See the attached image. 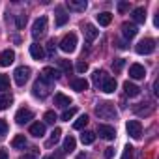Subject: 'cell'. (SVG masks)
I'll return each instance as SVG.
<instances>
[{"instance_id":"cell-33","label":"cell","mask_w":159,"mask_h":159,"mask_svg":"<svg viewBox=\"0 0 159 159\" xmlns=\"http://www.w3.org/2000/svg\"><path fill=\"white\" fill-rule=\"evenodd\" d=\"M88 120H90V118H88L86 114H83V116H79V120H77V122L73 124V127H75V129H83V127H86Z\"/></svg>"},{"instance_id":"cell-19","label":"cell","mask_w":159,"mask_h":159,"mask_svg":"<svg viewBox=\"0 0 159 159\" xmlns=\"http://www.w3.org/2000/svg\"><path fill=\"white\" fill-rule=\"evenodd\" d=\"M86 0H67V8L75 11H84L86 10Z\"/></svg>"},{"instance_id":"cell-6","label":"cell","mask_w":159,"mask_h":159,"mask_svg":"<svg viewBox=\"0 0 159 159\" xmlns=\"http://www.w3.org/2000/svg\"><path fill=\"white\" fill-rule=\"evenodd\" d=\"M125 129H127L129 137H133V139H140L142 137V125H140L139 120H129L125 124Z\"/></svg>"},{"instance_id":"cell-29","label":"cell","mask_w":159,"mask_h":159,"mask_svg":"<svg viewBox=\"0 0 159 159\" xmlns=\"http://www.w3.org/2000/svg\"><path fill=\"white\" fill-rule=\"evenodd\" d=\"M60 135H62V129H60V127H54V129H52V133H51V139H49L47 146L56 144V142H58V139H60Z\"/></svg>"},{"instance_id":"cell-9","label":"cell","mask_w":159,"mask_h":159,"mask_svg":"<svg viewBox=\"0 0 159 159\" xmlns=\"http://www.w3.org/2000/svg\"><path fill=\"white\" fill-rule=\"evenodd\" d=\"M98 133H99V137L105 139V140H112V139L116 137V129H114L112 125H107V124H101V125L98 127Z\"/></svg>"},{"instance_id":"cell-23","label":"cell","mask_w":159,"mask_h":159,"mask_svg":"<svg viewBox=\"0 0 159 159\" xmlns=\"http://www.w3.org/2000/svg\"><path fill=\"white\" fill-rule=\"evenodd\" d=\"M54 105H58V107H69L71 105V98L64 96V94H56L54 96Z\"/></svg>"},{"instance_id":"cell-20","label":"cell","mask_w":159,"mask_h":159,"mask_svg":"<svg viewBox=\"0 0 159 159\" xmlns=\"http://www.w3.org/2000/svg\"><path fill=\"white\" fill-rule=\"evenodd\" d=\"M71 88L77 90V92H84V90H88V81H86V79H73V81H71Z\"/></svg>"},{"instance_id":"cell-22","label":"cell","mask_w":159,"mask_h":159,"mask_svg":"<svg viewBox=\"0 0 159 159\" xmlns=\"http://www.w3.org/2000/svg\"><path fill=\"white\" fill-rule=\"evenodd\" d=\"M133 21H135V23H139V25H142V23L146 21V10H144L142 6L133 10Z\"/></svg>"},{"instance_id":"cell-1","label":"cell","mask_w":159,"mask_h":159,"mask_svg":"<svg viewBox=\"0 0 159 159\" xmlns=\"http://www.w3.org/2000/svg\"><path fill=\"white\" fill-rule=\"evenodd\" d=\"M96 112H98V116L99 118H103V120H112V118H116V109H114V105L112 103H99L98 107H96Z\"/></svg>"},{"instance_id":"cell-14","label":"cell","mask_w":159,"mask_h":159,"mask_svg":"<svg viewBox=\"0 0 159 159\" xmlns=\"http://www.w3.org/2000/svg\"><path fill=\"white\" fill-rule=\"evenodd\" d=\"M137 32H139V28H137L133 23H124V25H122V34H124L127 39L135 38V36H137Z\"/></svg>"},{"instance_id":"cell-31","label":"cell","mask_w":159,"mask_h":159,"mask_svg":"<svg viewBox=\"0 0 159 159\" xmlns=\"http://www.w3.org/2000/svg\"><path fill=\"white\" fill-rule=\"evenodd\" d=\"M94 140H96V135H94L92 131H84V133L81 135V142H83V144H92Z\"/></svg>"},{"instance_id":"cell-35","label":"cell","mask_w":159,"mask_h":159,"mask_svg":"<svg viewBox=\"0 0 159 159\" xmlns=\"http://www.w3.org/2000/svg\"><path fill=\"white\" fill-rule=\"evenodd\" d=\"M45 122L47 124H54L56 122V112L54 111H47L45 112Z\"/></svg>"},{"instance_id":"cell-16","label":"cell","mask_w":159,"mask_h":159,"mask_svg":"<svg viewBox=\"0 0 159 159\" xmlns=\"http://www.w3.org/2000/svg\"><path fill=\"white\" fill-rule=\"evenodd\" d=\"M30 56H32L34 60H43V56H45L43 47H41L39 43H32V45H30Z\"/></svg>"},{"instance_id":"cell-8","label":"cell","mask_w":159,"mask_h":159,"mask_svg":"<svg viewBox=\"0 0 159 159\" xmlns=\"http://www.w3.org/2000/svg\"><path fill=\"white\" fill-rule=\"evenodd\" d=\"M58 77H60V71H58V69H54V67H45V69L41 71V77H39V79H41L43 83H49V84H51V83L56 81Z\"/></svg>"},{"instance_id":"cell-25","label":"cell","mask_w":159,"mask_h":159,"mask_svg":"<svg viewBox=\"0 0 159 159\" xmlns=\"http://www.w3.org/2000/svg\"><path fill=\"white\" fill-rule=\"evenodd\" d=\"M11 103H13L11 94H2V96H0V111H6Z\"/></svg>"},{"instance_id":"cell-46","label":"cell","mask_w":159,"mask_h":159,"mask_svg":"<svg viewBox=\"0 0 159 159\" xmlns=\"http://www.w3.org/2000/svg\"><path fill=\"white\" fill-rule=\"evenodd\" d=\"M77 159H86V155H84V153H79V155H77Z\"/></svg>"},{"instance_id":"cell-39","label":"cell","mask_w":159,"mask_h":159,"mask_svg":"<svg viewBox=\"0 0 159 159\" xmlns=\"http://www.w3.org/2000/svg\"><path fill=\"white\" fill-rule=\"evenodd\" d=\"M15 25H17V28H25V25H26V15H17Z\"/></svg>"},{"instance_id":"cell-21","label":"cell","mask_w":159,"mask_h":159,"mask_svg":"<svg viewBox=\"0 0 159 159\" xmlns=\"http://www.w3.org/2000/svg\"><path fill=\"white\" fill-rule=\"evenodd\" d=\"M84 36H86V39H88V41H94V39L99 36V30H98L94 25H90V23H88V25H84Z\"/></svg>"},{"instance_id":"cell-24","label":"cell","mask_w":159,"mask_h":159,"mask_svg":"<svg viewBox=\"0 0 159 159\" xmlns=\"http://www.w3.org/2000/svg\"><path fill=\"white\" fill-rule=\"evenodd\" d=\"M96 17H98V23H99L101 26H109V25H111V21H112V15H111L109 11H103V13H98Z\"/></svg>"},{"instance_id":"cell-2","label":"cell","mask_w":159,"mask_h":159,"mask_svg":"<svg viewBox=\"0 0 159 159\" xmlns=\"http://www.w3.org/2000/svg\"><path fill=\"white\" fill-rule=\"evenodd\" d=\"M135 51H137V54H152V52L155 51V39H152V38H144L142 41L137 43Z\"/></svg>"},{"instance_id":"cell-15","label":"cell","mask_w":159,"mask_h":159,"mask_svg":"<svg viewBox=\"0 0 159 159\" xmlns=\"http://www.w3.org/2000/svg\"><path fill=\"white\" fill-rule=\"evenodd\" d=\"M101 90L105 92V94H112L114 90H116V81H114V79L112 77H105V81L101 83Z\"/></svg>"},{"instance_id":"cell-26","label":"cell","mask_w":159,"mask_h":159,"mask_svg":"<svg viewBox=\"0 0 159 159\" xmlns=\"http://www.w3.org/2000/svg\"><path fill=\"white\" fill-rule=\"evenodd\" d=\"M75 146H77V142H75V139L69 135V137H66V140H64V152L66 153H69V152H73L75 150Z\"/></svg>"},{"instance_id":"cell-5","label":"cell","mask_w":159,"mask_h":159,"mask_svg":"<svg viewBox=\"0 0 159 159\" xmlns=\"http://www.w3.org/2000/svg\"><path fill=\"white\" fill-rule=\"evenodd\" d=\"M75 47H77V36H75L73 32H71V34H66V36L62 38V41H60V49H62L64 52H73Z\"/></svg>"},{"instance_id":"cell-45","label":"cell","mask_w":159,"mask_h":159,"mask_svg":"<svg viewBox=\"0 0 159 159\" xmlns=\"http://www.w3.org/2000/svg\"><path fill=\"white\" fill-rule=\"evenodd\" d=\"M0 159H8V152L2 148V150H0Z\"/></svg>"},{"instance_id":"cell-40","label":"cell","mask_w":159,"mask_h":159,"mask_svg":"<svg viewBox=\"0 0 159 159\" xmlns=\"http://www.w3.org/2000/svg\"><path fill=\"white\" fill-rule=\"evenodd\" d=\"M124 64H125V60H124V58H116V60L112 62V67H114V71H120V69L124 67Z\"/></svg>"},{"instance_id":"cell-38","label":"cell","mask_w":159,"mask_h":159,"mask_svg":"<svg viewBox=\"0 0 159 159\" xmlns=\"http://www.w3.org/2000/svg\"><path fill=\"white\" fill-rule=\"evenodd\" d=\"M75 69H77L79 73H84V71H88V64L81 60V62H77V66H75Z\"/></svg>"},{"instance_id":"cell-34","label":"cell","mask_w":159,"mask_h":159,"mask_svg":"<svg viewBox=\"0 0 159 159\" xmlns=\"http://www.w3.org/2000/svg\"><path fill=\"white\" fill-rule=\"evenodd\" d=\"M8 88H10V77L0 75V90H8Z\"/></svg>"},{"instance_id":"cell-17","label":"cell","mask_w":159,"mask_h":159,"mask_svg":"<svg viewBox=\"0 0 159 159\" xmlns=\"http://www.w3.org/2000/svg\"><path fill=\"white\" fill-rule=\"evenodd\" d=\"M124 92H125V96L135 98V96H139V94H140V88H139L137 84H133V83L125 81V83H124Z\"/></svg>"},{"instance_id":"cell-3","label":"cell","mask_w":159,"mask_h":159,"mask_svg":"<svg viewBox=\"0 0 159 159\" xmlns=\"http://www.w3.org/2000/svg\"><path fill=\"white\" fill-rule=\"evenodd\" d=\"M30 67H26V66H21V67H17L15 69V73H13V79H15V84L17 86H25L26 84V81L30 79Z\"/></svg>"},{"instance_id":"cell-13","label":"cell","mask_w":159,"mask_h":159,"mask_svg":"<svg viewBox=\"0 0 159 159\" xmlns=\"http://www.w3.org/2000/svg\"><path fill=\"white\" fill-rule=\"evenodd\" d=\"M54 13H56V26H64V25L69 21V15L66 13V10H64L62 6H58V8L54 10Z\"/></svg>"},{"instance_id":"cell-32","label":"cell","mask_w":159,"mask_h":159,"mask_svg":"<svg viewBox=\"0 0 159 159\" xmlns=\"http://www.w3.org/2000/svg\"><path fill=\"white\" fill-rule=\"evenodd\" d=\"M11 146H13V148H25V146H26V139H25V135H17V137L11 140Z\"/></svg>"},{"instance_id":"cell-7","label":"cell","mask_w":159,"mask_h":159,"mask_svg":"<svg viewBox=\"0 0 159 159\" xmlns=\"http://www.w3.org/2000/svg\"><path fill=\"white\" fill-rule=\"evenodd\" d=\"M45 30H47V17L43 15V17L36 19V23H34V26H32V36H34V38H39V36L45 34Z\"/></svg>"},{"instance_id":"cell-42","label":"cell","mask_w":159,"mask_h":159,"mask_svg":"<svg viewBox=\"0 0 159 159\" xmlns=\"http://www.w3.org/2000/svg\"><path fill=\"white\" fill-rule=\"evenodd\" d=\"M47 51H49L51 56L54 54V51H56V47H54V39H49V43H47Z\"/></svg>"},{"instance_id":"cell-43","label":"cell","mask_w":159,"mask_h":159,"mask_svg":"<svg viewBox=\"0 0 159 159\" xmlns=\"http://www.w3.org/2000/svg\"><path fill=\"white\" fill-rule=\"evenodd\" d=\"M112 155H114V148H105V157L111 159Z\"/></svg>"},{"instance_id":"cell-11","label":"cell","mask_w":159,"mask_h":159,"mask_svg":"<svg viewBox=\"0 0 159 159\" xmlns=\"http://www.w3.org/2000/svg\"><path fill=\"white\" fill-rule=\"evenodd\" d=\"M13 60H15V52L11 51V49H6V51H2L0 52V66H10V64H13Z\"/></svg>"},{"instance_id":"cell-10","label":"cell","mask_w":159,"mask_h":159,"mask_svg":"<svg viewBox=\"0 0 159 159\" xmlns=\"http://www.w3.org/2000/svg\"><path fill=\"white\" fill-rule=\"evenodd\" d=\"M32 118H34V112H32L30 109H25V107L19 109L17 114H15V122H17V124H26V122H30Z\"/></svg>"},{"instance_id":"cell-44","label":"cell","mask_w":159,"mask_h":159,"mask_svg":"<svg viewBox=\"0 0 159 159\" xmlns=\"http://www.w3.org/2000/svg\"><path fill=\"white\" fill-rule=\"evenodd\" d=\"M64 157V153L62 152H56V153H52V155H49V157H45V159H62Z\"/></svg>"},{"instance_id":"cell-18","label":"cell","mask_w":159,"mask_h":159,"mask_svg":"<svg viewBox=\"0 0 159 159\" xmlns=\"http://www.w3.org/2000/svg\"><path fill=\"white\" fill-rule=\"evenodd\" d=\"M30 135H32V137H36V139L43 137V135H45V124H41V122L32 124V125H30Z\"/></svg>"},{"instance_id":"cell-28","label":"cell","mask_w":159,"mask_h":159,"mask_svg":"<svg viewBox=\"0 0 159 159\" xmlns=\"http://www.w3.org/2000/svg\"><path fill=\"white\" fill-rule=\"evenodd\" d=\"M58 66H60V69H62L66 75H69V73L73 71V66L69 64V60H64V58H60V60H58Z\"/></svg>"},{"instance_id":"cell-30","label":"cell","mask_w":159,"mask_h":159,"mask_svg":"<svg viewBox=\"0 0 159 159\" xmlns=\"http://www.w3.org/2000/svg\"><path fill=\"white\" fill-rule=\"evenodd\" d=\"M75 114H77V109H75V107H69V109H66V111L62 112V116H60V118H62L64 122H69Z\"/></svg>"},{"instance_id":"cell-27","label":"cell","mask_w":159,"mask_h":159,"mask_svg":"<svg viewBox=\"0 0 159 159\" xmlns=\"http://www.w3.org/2000/svg\"><path fill=\"white\" fill-rule=\"evenodd\" d=\"M105 77H107V73L105 71H94V75H92V81H94V84H98V86H101V83L105 81Z\"/></svg>"},{"instance_id":"cell-41","label":"cell","mask_w":159,"mask_h":159,"mask_svg":"<svg viewBox=\"0 0 159 159\" xmlns=\"http://www.w3.org/2000/svg\"><path fill=\"white\" fill-rule=\"evenodd\" d=\"M127 10H129V4L127 2H118V11L120 13H125Z\"/></svg>"},{"instance_id":"cell-37","label":"cell","mask_w":159,"mask_h":159,"mask_svg":"<svg viewBox=\"0 0 159 159\" xmlns=\"http://www.w3.org/2000/svg\"><path fill=\"white\" fill-rule=\"evenodd\" d=\"M131 155H133V146H131V144H127V146L124 148V153H122V159H131Z\"/></svg>"},{"instance_id":"cell-4","label":"cell","mask_w":159,"mask_h":159,"mask_svg":"<svg viewBox=\"0 0 159 159\" xmlns=\"http://www.w3.org/2000/svg\"><path fill=\"white\" fill-rule=\"evenodd\" d=\"M49 92H51V84H49V83H43L41 79H39V81H36V84H34V88H32V94H34L36 98L45 99V98L49 96Z\"/></svg>"},{"instance_id":"cell-12","label":"cell","mask_w":159,"mask_h":159,"mask_svg":"<svg viewBox=\"0 0 159 159\" xmlns=\"http://www.w3.org/2000/svg\"><path fill=\"white\" fill-rule=\"evenodd\" d=\"M129 77H131V79H144V77H146V69H144V66H140V64H133V66L129 67Z\"/></svg>"},{"instance_id":"cell-36","label":"cell","mask_w":159,"mask_h":159,"mask_svg":"<svg viewBox=\"0 0 159 159\" xmlns=\"http://www.w3.org/2000/svg\"><path fill=\"white\" fill-rule=\"evenodd\" d=\"M6 135H8V122L0 120V139H4Z\"/></svg>"}]
</instances>
